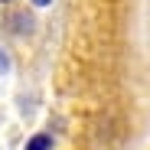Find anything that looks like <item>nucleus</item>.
Segmentation results:
<instances>
[{"label": "nucleus", "mask_w": 150, "mask_h": 150, "mask_svg": "<svg viewBox=\"0 0 150 150\" xmlns=\"http://www.w3.org/2000/svg\"><path fill=\"white\" fill-rule=\"evenodd\" d=\"M26 150H52V137L49 134H36L26 140Z\"/></svg>", "instance_id": "1"}, {"label": "nucleus", "mask_w": 150, "mask_h": 150, "mask_svg": "<svg viewBox=\"0 0 150 150\" xmlns=\"http://www.w3.org/2000/svg\"><path fill=\"white\" fill-rule=\"evenodd\" d=\"M7 65H10V59H7L4 52H0V75H4V72H7Z\"/></svg>", "instance_id": "2"}, {"label": "nucleus", "mask_w": 150, "mask_h": 150, "mask_svg": "<svg viewBox=\"0 0 150 150\" xmlns=\"http://www.w3.org/2000/svg\"><path fill=\"white\" fill-rule=\"evenodd\" d=\"M33 4H36V7H49V4H52V0H33Z\"/></svg>", "instance_id": "3"}, {"label": "nucleus", "mask_w": 150, "mask_h": 150, "mask_svg": "<svg viewBox=\"0 0 150 150\" xmlns=\"http://www.w3.org/2000/svg\"><path fill=\"white\" fill-rule=\"evenodd\" d=\"M0 4H10V0H0Z\"/></svg>", "instance_id": "4"}]
</instances>
